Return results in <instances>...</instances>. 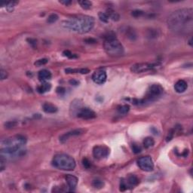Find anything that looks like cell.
Here are the masks:
<instances>
[{
  "label": "cell",
  "instance_id": "obj_1",
  "mask_svg": "<svg viewBox=\"0 0 193 193\" xmlns=\"http://www.w3.org/2000/svg\"><path fill=\"white\" fill-rule=\"evenodd\" d=\"M170 30L176 33L189 34L193 29L192 8H183L175 11L167 18Z\"/></svg>",
  "mask_w": 193,
  "mask_h": 193
},
{
  "label": "cell",
  "instance_id": "obj_8",
  "mask_svg": "<svg viewBox=\"0 0 193 193\" xmlns=\"http://www.w3.org/2000/svg\"><path fill=\"white\" fill-rule=\"evenodd\" d=\"M137 165L142 171L150 172L153 171L154 163L150 156H144L140 158L137 161Z\"/></svg>",
  "mask_w": 193,
  "mask_h": 193
},
{
  "label": "cell",
  "instance_id": "obj_9",
  "mask_svg": "<svg viewBox=\"0 0 193 193\" xmlns=\"http://www.w3.org/2000/svg\"><path fill=\"white\" fill-rule=\"evenodd\" d=\"M110 149L106 146H96L93 149V155L98 159L105 158L110 155Z\"/></svg>",
  "mask_w": 193,
  "mask_h": 193
},
{
  "label": "cell",
  "instance_id": "obj_15",
  "mask_svg": "<svg viewBox=\"0 0 193 193\" xmlns=\"http://www.w3.org/2000/svg\"><path fill=\"white\" fill-rule=\"evenodd\" d=\"M188 88L187 83L184 80H179L174 85V89L177 93H183Z\"/></svg>",
  "mask_w": 193,
  "mask_h": 193
},
{
  "label": "cell",
  "instance_id": "obj_32",
  "mask_svg": "<svg viewBox=\"0 0 193 193\" xmlns=\"http://www.w3.org/2000/svg\"><path fill=\"white\" fill-rule=\"evenodd\" d=\"M144 14V12H143V11H140V10H135V11H133V12H132V13H131L132 16H133L134 18H139V17H141Z\"/></svg>",
  "mask_w": 193,
  "mask_h": 193
},
{
  "label": "cell",
  "instance_id": "obj_29",
  "mask_svg": "<svg viewBox=\"0 0 193 193\" xmlns=\"http://www.w3.org/2000/svg\"><path fill=\"white\" fill-rule=\"evenodd\" d=\"M16 125H17V122L14 121H8V122H6V123L5 124V126L6 128H8V129L13 128V127H14Z\"/></svg>",
  "mask_w": 193,
  "mask_h": 193
},
{
  "label": "cell",
  "instance_id": "obj_38",
  "mask_svg": "<svg viewBox=\"0 0 193 193\" xmlns=\"http://www.w3.org/2000/svg\"><path fill=\"white\" fill-rule=\"evenodd\" d=\"M85 42L87 43V44H95L97 41H96V39H94L93 38H89L85 40Z\"/></svg>",
  "mask_w": 193,
  "mask_h": 193
},
{
  "label": "cell",
  "instance_id": "obj_6",
  "mask_svg": "<svg viewBox=\"0 0 193 193\" xmlns=\"http://www.w3.org/2000/svg\"><path fill=\"white\" fill-rule=\"evenodd\" d=\"M26 144V138L23 135H16L2 142V148L13 147V146H21Z\"/></svg>",
  "mask_w": 193,
  "mask_h": 193
},
{
  "label": "cell",
  "instance_id": "obj_40",
  "mask_svg": "<svg viewBox=\"0 0 193 193\" xmlns=\"http://www.w3.org/2000/svg\"><path fill=\"white\" fill-rule=\"evenodd\" d=\"M70 83L71 84V85H79V82H78V81H76V80L72 79V80H70Z\"/></svg>",
  "mask_w": 193,
  "mask_h": 193
},
{
  "label": "cell",
  "instance_id": "obj_19",
  "mask_svg": "<svg viewBox=\"0 0 193 193\" xmlns=\"http://www.w3.org/2000/svg\"><path fill=\"white\" fill-rule=\"evenodd\" d=\"M66 73H82V74H87L90 72L88 69H71L68 68L66 70Z\"/></svg>",
  "mask_w": 193,
  "mask_h": 193
},
{
  "label": "cell",
  "instance_id": "obj_28",
  "mask_svg": "<svg viewBox=\"0 0 193 193\" xmlns=\"http://www.w3.org/2000/svg\"><path fill=\"white\" fill-rule=\"evenodd\" d=\"M63 54H64V56H65V57H66V58H70V59H73V58H78L77 55L71 53L70 51H64Z\"/></svg>",
  "mask_w": 193,
  "mask_h": 193
},
{
  "label": "cell",
  "instance_id": "obj_2",
  "mask_svg": "<svg viewBox=\"0 0 193 193\" xmlns=\"http://www.w3.org/2000/svg\"><path fill=\"white\" fill-rule=\"evenodd\" d=\"M94 20L92 17L86 15H79L73 17L63 22V26L65 29L72 30L79 33H86L93 29Z\"/></svg>",
  "mask_w": 193,
  "mask_h": 193
},
{
  "label": "cell",
  "instance_id": "obj_36",
  "mask_svg": "<svg viewBox=\"0 0 193 193\" xmlns=\"http://www.w3.org/2000/svg\"><path fill=\"white\" fill-rule=\"evenodd\" d=\"M65 92H66V89L64 88H63V87H58V88H57V93H58V94H60V95H63Z\"/></svg>",
  "mask_w": 193,
  "mask_h": 193
},
{
  "label": "cell",
  "instance_id": "obj_5",
  "mask_svg": "<svg viewBox=\"0 0 193 193\" xmlns=\"http://www.w3.org/2000/svg\"><path fill=\"white\" fill-rule=\"evenodd\" d=\"M163 92V88L160 85L154 84L149 87L144 99L133 100V104L139 105V104H145L146 103H152L156 100L158 98H159L162 95Z\"/></svg>",
  "mask_w": 193,
  "mask_h": 193
},
{
  "label": "cell",
  "instance_id": "obj_3",
  "mask_svg": "<svg viewBox=\"0 0 193 193\" xmlns=\"http://www.w3.org/2000/svg\"><path fill=\"white\" fill-rule=\"evenodd\" d=\"M104 47L107 54L111 57H119L125 52L124 47L112 32L107 33L104 36Z\"/></svg>",
  "mask_w": 193,
  "mask_h": 193
},
{
  "label": "cell",
  "instance_id": "obj_22",
  "mask_svg": "<svg viewBox=\"0 0 193 193\" xmlns=\"http://www.w3.org/2000/svg\"><path fill=\"white\" fill-rule=\"evenodd\" d=\"M79 4L81 5V7L83 9L88 10V9H90V8H91L92 2H90V1H87V0H83V1H79Z\"/></svg>",
  "mask_w": 193,
  "mask_h": 193
},
{
  "label": "cell",
  "instance_id": "obj_12",
  "mask_svg": "<svg viewBox=\"0 0 193 193\" xmlns=\"http://www.w3.org/2000/svg\"><path fill=\"white\" fill-rule=\"evenodd\" d=\"M84 133V130L82 129H76L73 130V131H71L66 132L64 134L61 136L60 137V143L62 144H64L66 140L70 139V137H76V136H79L81 135L82 133Z\"/></svg>",
  "mask_w": 193,
  "mask_h": 193
},
{
  "label": "cell",
  "instance_id": "obj_35",
  "mask_svg": "<svg viewBox=\"0 0 193 193\" xmlns=\"http://www.w3.org/2000/svg\"><path fill=\"white\" fill-rule=\"evenodd\" d=\"M132 150H133V152L134 153L137 154L141 152V148H140V146H139L136 145V144H133V145L132 146Z\"/></svg>",
  "mask_w": 193,
  "mask_h": 193
},
{
  "label": "cell",
  "instance_id": "obj_16",
  "mask_svg": "<svg viewBox=\"0 0 193 193\" xmlns=\"http://www.w3.org/2000/svg\"><path fill=\"white\" fill-rule=\"evenodd\" d=\"M42 110L45 112L49 114L56 113L58 112V107L56 106L53 105V104H50V103H45L42 105Z\"/></svg>",
  "mask_w": 193,
  "mask_h": 193
},
{
  "label": "cell",
  "instance_id": "obj_26",
  "mask_svg": "<svg viewBox=\"0 0 193 193\" xmlns=\"http://www.w3.org/2000/svg\"><path fill=\"white\" fill-rule=\"evenodd\" d=\"M130 110V106L128 105H123L119 108V112L121 114L127 113Z\"/></svg>",
  "mask_w": 193,
  "mask_h": 193
},
{
  "label": "cell",
  "instance_id": "obj_23",
  "mask_svg": "<svg viewBox=\"0 0 193 193\" xmlns=\"http://www.w3.org/2000/svg\"><path fill=\"white\" fill-rule=\"evenodd\" d=\"M98 16H99L100 20L104 23H107L110 20V18L108 16V14H106V12H100L98 14Z\"/></svg>",
  "mask_w": 193,
  "mask_h": 193
},
{
  "label": "cell",
  "instance_id": "obj_33",
  "mask_svg": "<svg viewBox=\"0 0 193 193\" xmlns=\"http://www.w3.org/2000/svg\"><path fill=\"white\" fill-rule=\"evenodd\" d=\"M158 36V33L155 30H149V33H148V37L149 38H156Z\"/></svg>",
  "mask_w": 193,
  "mask_h": 193
},
{
  "label": "cell",
  "instance_id": "obj_17",
  "mask_svg": "<svg viewBox=\"0 0 193 193\" xmlns=\"http://www.w3.org/2000/svg\"><path fill=\"white\" fill-rule=\"evenodd\" d=\"M38 78L41 82H45L46 81H48V80L51 79V73L50 72V71L47 70H42L39 72Z\"/></svg>",
  "mask_w": 193,
  "mask_h": 193
},
{
  "label": "cell",
  "instance_id": "obj_20",
  "mask_svg": "<svg viewBox=\"0 0 193 193\" xmlns=\"http://www.w3.org/2000/svg\"><path fill=\"white\" fill-rule=\"evenodd\" d=\"M106 14H108L110 19H112V20H115V21H118V20H119V15L115 11L112 10V9H108L107 12H106Z\"/></svg>",
  "mask_w": 193,
  "mask_h": 193
},
{
  "label": "cell",
  "instance_id": "obj_7",
  "mask_svg": "<svg viewBox=\"0 0 193 193\" xmlns=\"http://www.w3.org/2000/svg\"><path fill=\"white\" fill-rule=\"evenodd\" d=\"M158 66V64H148V63H140V64H133L131 68L133 72L135 73H142L147 72L149 70H152Z\"/></svg>",
  "mask_w": 193,
  "mask_h": 193
},
{
  "label": "cell",
  "instance_id": "obj_14",
  "mask_svg": "<svg viewBox=\"0 0 193 193\" xmlns=\"http://www.w3.org/2000/svg\"><path fill=\"white\" fill-rule=\"evenodd\" d=\"M125 180V183L126 186H127V189H131L133 188L134 186L137 185L139 183V179L135 175H130L127 177V178L126 179H124Z\"/></svg>",
  "mask_w": 193,
  "mask_h": 193
},
{
  "label": "cell",
  "instance_id": "obj_34",
  "mask_svg": "<svg viewBox=\"0 0 193 193\" xmlns=\"http://www.w3.org/2000/svg\"><path fill=\"white\" fill-rule=\"evenodd\" d=\"M7 77H8V72H6V70L1 69V70H0V78H1V79L4 80L7 79Z\"/></svg>",
  "mask_w": 193,
  "mask_h": 193
},
{
  "label": "cell",
  "instance_id": "obj_10",
  "mask_svg": "<svg viewBox=\"0 0 193 193\" xmlns=\"http://www.w3.org/2000/svg\"><path fill=\"white\" fill-rule=\"evenodd\" d=\"M77 116L82 119H92L96 118L97 115L94 111L89 108L83 107L80 108L77 112Z\"/></svg>",
  "mask_w": 193,
  "mask_h": 193
},
{
  "label": "cell",
  "instance_id": "obj_37",
  "mask_svg": "<svg viewBox=\"0 0 193 193\" xmlns=\"http://www.w3.org/2000/svg\"><path fill=\"white\" fill-rule=\"evenodd\" d=\"M27 41L29 42V43L31 45V46L33 47V48H35V47L36 46V44H37V41H36V39H28Z\"/></svg>",
  "mask_w": 193,
  "mask_h": 193
},
{
  "label": "cell",
  "instance_id": "obj_31",
  "mask_svg": "<svg viewBox=\"0 0 193 193\" xmlns=\"http://www.w3.org/2000/svg\"><path fill=\"white\" fill-rule=\"evenodd\" d=\"M82 165H83L84 167H85L86 169H88L91 166V161L88 158H83V160H82Z\"/></svg>",
  "mask_w": 193,
  "mask_h": 193
},
{
  "label": "cell",
  "instance_id": "obj_39",
  "mask_svg": "<svg viewBox=\"0 0 193 193\" xmlns=\"http://www.w3.org/2000/svg\"><path fill=\"white\" fill-rule=\"evenodd\" d=\"M60 3H61V4L63 5H65L68 6L70 5L71 3H72V2L71 1H70V0H64V1H60Z\"/></svg>",
  "mask_w": 193,
  "mask_h": 193
},
{
  "label": "cell",
  "instance_id": "obj_18",
  "mask_svg": "<svg viewBox=\"0 0 193 193\" xmlns=\"http://www.w3.org/2000/svg\"><path fill=\"white\" fill-rule=\"evenodd\" d=\"M51 88V85L48 82H44L42 85H40L37 88V91L40 94H44L45 92L49 91L50 89Z\"/></svg>",
  "mask_w": 193,
  "mask_h": 193
},
{
  "label": "cell",
  "instance_id": "obj_13",
  "mask_svg": "<svg viewBox=\"0 0 193 193\" xmlns=\"http://www.w3.org/2000/svg\"><path fill=\"white\" fill-rule=\"evenodd\" d=\"M65 179L66 180V183L68 184V186L70 188V191L72 192L73 189L76 187V186L78 184V178L76 177L71 174H67L65 177Z\"/></svg>",
  "mask_w": 193,
  "mask_h": 193
},
{
  "label": "cell",
  "instance_id": "obj_21",
  "mask_svg": "<svg viewBox=\"0 0 193 193\" xmlns=\"http://www.w3.org/2000/svg\"><path fill=\"white\" fill-rule=\"evenodd\" d=\"M154 144H155V140H153V138L150 137H148L144 139V147L146 148V149L152 147L154 146Z\"/></svg>",
  "mask_w": 193,
  "mask_h": 193
},
{
  "label": "cell",
  "instance_id": "obj_24",
  "mask_svg": "<svg viewBox=\"0 0 193 193\" xmlns=\"http://www.w3.org/2000/svg\"><path fill=\"white\" fill-rule=\"evenodd\" d=\"M92 186H93L94 188H97V189H101V188L104 186V183L102 181V180H100V179H97L93 180Z\"/></svg>",
  "mask_w": 193,
  "mask_h": 193
},
{
  "label": "cell",
  "instance_id": "obj_11",
  "mask_svg": "<svg viewBox=\"0 0 193 193\" xmlns=\"http://www.w3.org/2000/svg\"><path fill=\"white\" fill-rule=\"evenodd\" d=\"M106 73L104 70H98L94 72L93 76H92V79L95 82L96 84L98 85H103L106 81Z\"/></svg>",
  "mask_w": 193,
  "mask_h": 193
},
{
  "label": "cell",
  "instance_id": "obj_4",
  "mask_svg": "<svg viewBox=\"0 0 193 193\" xmlns=\"http://www.w3.org/2000/svg\"><path fill=\"white\" fill-rule=\"evenodd\" d=\"M52 165L62 171H73L76 167V161L69 155L58 154L53 158Z\"/></svg>",
  "mask_w": 193,
  "mask_h": 193
},
{
  "label": "cell",
  "instance_id": "obj_25",
  "mask_svg": "<svg viewBox=\"0 0 193 193\" xmlns=\"http://www.w3.org/2000/svg\"><path fill=\"white\" fill-rule=\"evenodd\" d=\"M58 18H58V16L56 14H51V15L48 16L47 22L49 23V24H54V23H55L58 20Z\"/></svg>",
  "mask_w": 193,
  "mask_h": 193
},
{
  "label": "cell",
  "instance_id": "obj_27",
  "mask_svg": "<svg viewBox=\"0 0 193 193\" xmlns=\"http://www.w3.org/2000/svg\"><path fill=\"white\" fill-rule=\"evenodd\" d=\"M48 59H46V58H43V59H40V60H36L35 62V65L37 66H43V65H45L47 63H48Z\"/></svg>",
  "mask_w": 193,
  "mask_h": 193
},
{
  "label": "cell",
  "instance_id": "obj_30",
  "mask_svg": "<svg viewBox=\"0 0 193 193\" xmlns=\"http://www.w3.org/2000/svg\"><path fill=\"white\" fill-rule=\"evenodd\" d=\"M5 158L2 157V156H0V169H1V171H4L5 167Z\"/></svg>",
  "mask_w": 193,
  "mask_h": 193
}]
</instances>
